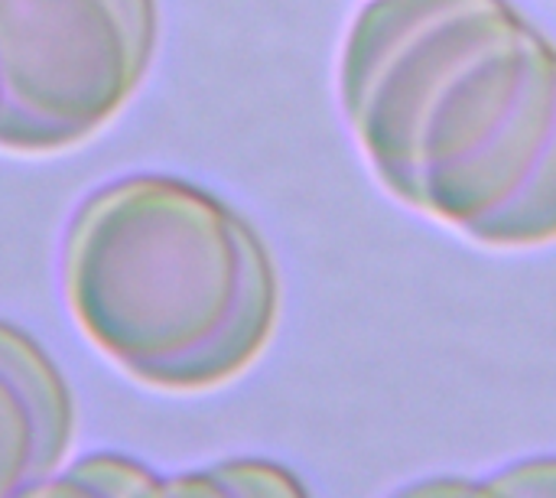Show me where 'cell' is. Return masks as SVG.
I'll use <instances>...</instances> for the list:
<instances>
[{
	"label": "cell",
	"instance_id": "cell-1",
	"mask_svg": "<svg viewBox=\"0 0 556 498\" xmlns=\"http://www.w3.org/2000/svg\"><path fill=\"white\" fill-rule=\"evenodd\" d=\"M339 101L404 206L485 248L556 241V42L511 0H368Z\"/></svg>",
	"mask_w": 556,
	"mask_h": 498
},
{
	"label": "cell",
	"instance_id": "cell-2",
	"mask_svg": "<svg viewBox=\"0 0 556 498\" xmlns=\"http://www.w3.org/2000/svg\"><path fill=\"white\" fill-rule=\"evenodd\" d=\"M78 329L130 378L199 395L244 375L280 320L264 235L225 199L166 173L98 186L62 238Z\"/></svg>",
	"mask_w": 556,
	"mask_h": 498
},
{
	"label": "cell",
	"instance_id": "cell-3",
	"mask_svg": "<svg viewBox=\"0 0 556 498\" xmlns=\"http://www.w3.org/2000/svg\"><path fill=\"white\" fill-rule=\"evenodd\" d=\"M156 46L160 0H0V150L85 144L137 95Z\"/></svg>",
	"mask_w": 556,
	"mask_h": 498
},
{
	"label": "cell",
	"instance_id": "cell-4",
	"mask_svg": "<svg viewBox=\"0 0 556 498\" xmlns=\"http://www.w3.org/2000/svg\"><path fill=\"white\" fill-rule=\"evenodd\" d=\"M75 440V398L49 352L0 320V498L29 496Z\"/></svg>",
	"mask_w": 556,
	"mask_h": 498
},
{
	"label": "cell",
	"instance_id": "cell-5",
	"mask_svg": "<svg viewBox=\"0 0 556 498\" xmlns=\"http://www.w3.org/2000/svg\"><path fill=\"white\" fill-rule=\"evenodd\" d=\"M29 496L153 498L166 496V476L121 453H91L65 473H52Z\"/></svg>",
	"mask_w": 556,
	"mask_h": 498
},
{
	"label": "cell",
	"instance_id": "cell-6",
	"mask_svg": "<svg viewBox=\"0 0 556 498\" xmlns=\"http://www.w3.org/2000/svg\"><path fill=\"white\" fill-rule=\"evenodd\" d=\"M166 496H306V486L267 460H225L208 470L166 476Z\"/></svg>",
	"mask_w": 556,
	"mask_h": 498
},
{
	"label": "cell",
	"instance_id": "cell-7",
	"mask_svg": "<svg viewBox=\"0 0 556 498\" xmlns=\"http://www.w3.org/2000/svg\"><path fill=\"white\" fill-rule=\"evenodd\" d=\"M479 496H547L556 498V457L521 460L508 470L492 473L485 483H476Z\"/></svg>",
	"mask_w": 556,
	"mask_h": 498
},
{
	"label": "cell",
	"instance_id": "cell-8",
	"mask_svg": "<svg viewBox=\"0 0 556 498\" xmlns=\"http://www.w3.org/2000/svg\"><path fill=\"white\" fill-rule=\"evenodd\" d=\"M0 114H3V82H0Z\"/></svg>",
	"mask_w": 556,
	"mask_h": 498
}]
</instances>
